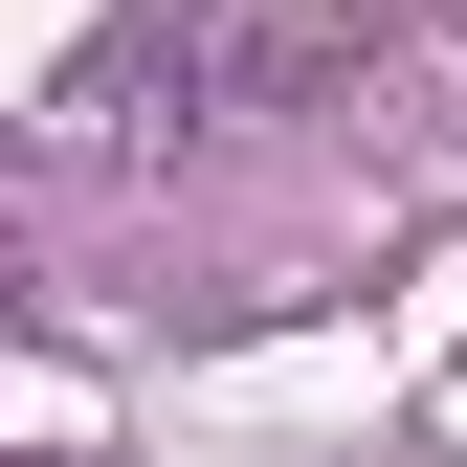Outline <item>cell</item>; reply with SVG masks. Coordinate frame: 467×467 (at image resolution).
<instances>
[{"instance_id":"cell-1","label":"cell","mask_w":467,"mask_h":467,"mask_svg":"<svg viewBox=\"0 0 467 467\" xmlns=\"http://www.w3.org/2000/svg\"><path fill=\"white\" fill-rule=\"evenodd\" d=\"M201 89H223V45H201V23H111L89 67L45 89V156H156V134H179Z\"/></svg>"},{"instance_id":"cell-2","label":"cell","mask_w":467,"mask_h":467,"mask_svg":"<svg viewBox=\"0 0 467 467\" xmlns=\"http://www.w3.org/2000/svg\"><path fill=\"white\" fill-rule=\"evenodd\" d=\"M67 467H89V445H67Z\"/></svg>"}]
</instances>
